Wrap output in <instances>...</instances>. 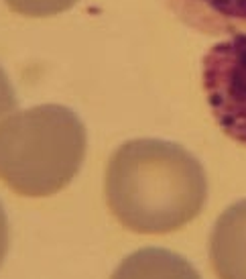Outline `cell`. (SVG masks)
Listing matches in <instances>:
<instances>
[{"label":"cell","mask_w":246,"mask_h":279,"mask_svg":"<svg viewBox=\"0 0 246 279\" xmlns=\"http://www.w3.org/2000/svg\"><path fill=\"white\" fill-rule=\"evenodd\" d=\"M189 29L204 35L246 33V0H163Z\"/></svg>","instance_id":"5b68a950"},{"label":"cell","mask_w":246,"mask_h":279,"mask_svg":"<svg viewBox=\"0 0 246 279\" xmlns=\"http://www.w3.org/2000/svg\"><path fill=\"white\" fill-rule=\"evenodd\" d=\"M202 78L220 129L246 147V33L210 47Z\"/></svg>","instance_id":"3957f363"},{"label":"cell","mask_w":246,"mask_h":279,"mask_svg":"<svg viewBox=\"0 0 246 279\" xmlns=\"http://www.w3.org/2000/svg\"><path fill=\"white\" fill-rule=\"evenodd\" d=\"M104 189L110 212L124 228L163 234L202 212L207 177L187 149L161 139H134L110 157Z\"/></svg>","instance_id":"6da1fadb"},{"label":"cell","mask_w":246,"mask_h":279,"mask_svg":"<svg viewBox=\"0 0 246 279\" xmlns=\"http://www.w3.org/2000/svg\"><path fill=\"white\" fill-rule=\"evenodd\" d=\"M210 259L220 279H246V200L226 208L216 220Z\"/></svg>","instance_id":"277c9868"},{"label":"cell","mask_w":246,"mask_h":279,"mask_svg":"<svg viewBox=\"0 0 246 279\" xmlns=\"http://www.w3.org/2000/svg\"><path fill=\"white\" fill-rule=\"evenodd\" d=\"M112 279H200V275L183 257L151 247L128 255Z\"/></svg>","instance_id":"8992f818"},{"label":"cell","mask_w":246,"mask_h":279,"mask_svg":"<svg viewBox=\"0 0 246 279\" xmlns=\"http://www.w3.org/2000/svg\"><path fill=\"white\" fill-rule=\"evenodd\" d=\"M78 0H4V4L20 17L45 19L69 10Z\"/></svg>","instance_id":"52a82bcc"},{"label":"cell","mask_w":246,"mask_h":279,"mask_svg":"<svg viewBox=\"0 0 246 279\" xmlns=\"http://www.w3.org/2000/svg\"><path fill=\"white\" fill-rule=\"evenodd\" d=\"M85 129L71 108L39 104L0 122V182L24 198L61 192L85 157Z\"/></svg>","instance_id":"7a4b0ae2"},{"label":"cell","mask_w":246,"mask_h":279,"mask_svg":"<svg viewBox=\"0 0 246 279\" xmlns=\"http://www.w3.org/2000/svg\"><path fill=\"white\" fill-rule=\"evenodd\" d=\"M17 110V94L4 68L0 66V122Z\"/></svg>","instance_id":"ba28073f"},{"label":"cell","mask_w":246,"mask_h":279,"mask_svg":"<svg viewBox=\"0 0 246 279\" xmlns=\"http://www.w3.org/2000/svg\"><path fill=\"white\" fill-rule=\"evenodd\" d=\"M6 251H8V218L2 202H0V265L6 257Z\"/></svg>","instance_id":"9c48e42d"}]
</instances>
